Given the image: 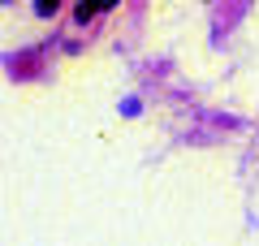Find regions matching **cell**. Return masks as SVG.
<instances>
[{
  "label": "cell",
  "mask_w": 259,
  "mask_h": 246,
  "mask_svg": "<svg viewBox=\"0 0 259 246\" xmlns=\"http://www.w3.org/2000/svg\"><path fill=\"white\" fill-rule=\"evenodd\" d=\"M35 13H44V18H52V13H56V0H44V5H35Z\"/></svg>",
  "instance_id": "obj_2"
},
{
  "label": "cell",
  "mask_w": 259,
  "mask_h": 246,
  "mask_svg": "<svg viewBox=\"0 0 259 246\" xmlns=\"http://www.w3.org/2000/svg\"><path fill=\"white\" fill-rule=\"evenodd\" d=\"M100 13V5H78V22H91Z\"/></svg>",
  "instance_id": "obj_1"
}]
</instances>
